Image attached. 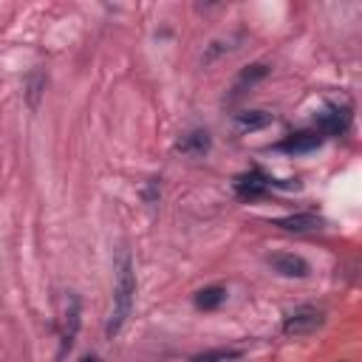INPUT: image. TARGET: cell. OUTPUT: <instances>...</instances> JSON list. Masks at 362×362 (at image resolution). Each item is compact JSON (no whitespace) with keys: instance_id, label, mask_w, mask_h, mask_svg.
I'll list each match as a JSON object with an SVG mask.
<instances>
[{"instance_id":"obj_1","label":"cell","mask_w":362,"mask_h":362,"mask_svg":"<svg viewBox=\"0 0 362 362\" xmlns=\"http://www.w3.org/2000/svg\"><path fill=\"white\" fill-rule=\"evenodd\" d=\"M133 300H136V272H133V260L127 252H119L116 257V286H113V308L105 325L107 339L119 337V331L124 328L130 311H133Z\"/></svg>"},{"instance_id":"obj_2","label":"cell","mask_w":362,"mask_h":362,"mask_svg":"<svg viewBox=\"0 0 362 362\" xmlns=\"http://www.w3.org/2000/svg\"><path fill=\"white\" fill-rule=\"evenodd\" d=\"M325 322V314L314 305H303L297 311H291L286 320H283V334L286 337H305V334H314L320 325Z\"/></svg>"},{"instance_id":"obj_3","label":"cell","mask_w":362,"mask_h":362,"mask_svg":"<svg viewBox=\"0 0 362 362\" xmlns=\"http://www.w3.org/2000/svg\"><path fill=\"white\" fill-rule=\"evenodd\" d=\"M76 331H79V297H76V294H68V303H65V320H62V342H59V356H65V354L74 348Z\"/></svg>"},{"instance_id":"obj_4","label":"cell","mask_w":362,"mask_h":362,"mask_svg":"<svg viewBox=\"0 0 362 362\" xmlns=\"http://www.w3.org/2000/svg\"><path fill=\"white\" fill-rule=\"evenodd\" d=\"M348 122H351V113H348V107H337V105H328L322 113H320V119H317V130L322 133V136H342L345 130H348Z\"/></svg>"},{"instance_id":"obj_5","label":"cell","mask_w":362,"mask_h":362,"mask_svg":"<svg viewBox=\"0 0 362 362\" xmlns=\"http://www.w3.org/2000/svg\"><path fill=\"white\" fill-rule=\"evenodd\" d=\"M269 184H272L269 175H263L260 170H249V173H243V175L235 178V192H238L240 198L252 201V198H260V195L269 189Z\"/></svg>"},{"instance_id":"obj_6","label":"cell","mask_w":362,"mask_h":362,"mask_svg":"<svg viewBox=\"0 0 362 362\" xmlns=\"http://www.w3.org/2000/svg\"><path fill=\"white\" fill-rule=\"evenodd\" d=\"M269 263L283 277H305L308 274V263L300 255H291V252H277V255L269 257Z\"/></svg>"},{"instance_id":"obj_7","label":"cell","mask_w":362,"mask_h":362,"mask_svg":"<svg viewBox=\"0 0 362 362\" xmlns=\"http://www.w3.org/2000/svg\"><path fill=\"white\" fill-rule=\"evenodd\" d=\"M322 144V133L320 130H300V133H291L288 139L280 141V147L286 153H311Z\"/></svg>"},{"instance_id":"obj_8","label":"cell","mask_w":362,"mask_h":362,"mask_svg":"<svg viewBox=\"0 0 362 362\" xmlns=\"http://www.w3.org/2000/svg\"><path fill=\"white\" fill-rule=\"evenodd\" d=\"M274 226L286 229V232H308V229H320L322 226V218L314 215V212H297V215H286V218H277L272 221Z\"/></svg>"},{"instance_id":"obj_9","label":"cell","mask_w":362,"mask_h":362,"mask_svg":"<svg viewBox=\"0 0 362 362\" xmlns=\"http://www.w3.org/2000/svg\"><path fill=\"white\" fill-rule=\"evenodd\" d=\"M272 122H274V116L266 113V110H243V113L235 116V130L238 133H252V130L269 127Z\"/></svg>"},{"instance_id":"obj_10","label":"cell","mask_w":362,"mask_h":362,"mask_svg":"<svg viewBox=\"0 0 362 362\" xmlns=\"http://www.w3.org/2000/svg\"><path fill=\"white\" fill-rule=\"evenodd\" d=\"M175 150H178L181 156L198 158V156L209 153V133H206V130H192V133H187V136L175 144Z\"/></svg>"},{"instance_id":"obj_11","label":"cell","mask_w":362,"mask_h":362,"mask_svg":"<svg viewBox=\"0 0 362 362\" xmlns=\"http://www.w3.org/2000/svg\"><path fill=\"white\" fill-rule=\"evenodd\" d=\"M266 74H269V68H266L263 62H255V65H246V68H243V71L238 74V79H235V88H232L235 93H232V96H240V93H243L246 88H252L255 82H260V79H263Z\"/></svg>"},{"instance_id":"obj_12","label":"cell","mask_w":362,"mask_h":362,"mask_svg":"<svg viewBox=\"0 0 362 362\" xmlns=\"http://www.w3.org/2000/svg\"><path fill=\"white\" fill-rule=\"evenodd\" d=\"M223 300H226V288H223V286H206V288H201V291L195 294V308H201V311H215Z\"/></svg>"},{"instance_id":"obj_13","label":"cell","mask_w":362,"mask_h":362,"mask_svg":"<svg viewBox=\"0 0 362 362\" xmlns=\"http://www.w3.org/2000/svg\"><path fill=\"white\" fill-rule=\"evenodd\" d=\"M240 351H209V354H201L195 356L192 362H229V359H238Z\"/></svg>"},{"instance_id":"obj_14","label":"cell","mask_w":362,"mask_h":362,"mask_svg":"<svg viewBox=\"0 0 362 362\" xmlns=\"http://www.w3.org/2000/svg\"><path fill=\"white\" fill-rule=\"evenodd\" d=\"M79 362H102L96 354H85V356H79Z\"/></svg>"}]
</instances>
